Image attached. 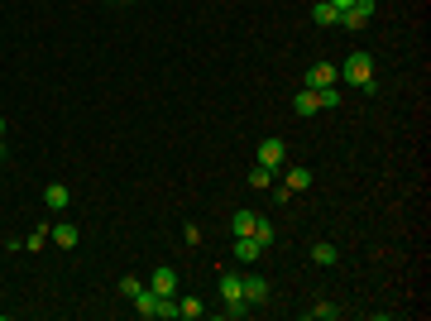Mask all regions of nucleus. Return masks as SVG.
I'll return each mask as SVG.
<instances>
[{
    "label": "nucleus",
    "instance_id": "obj_1",
    "mask_svg": "<svg viewBox=\"0 0 431 321\" xmlns=\"http://www.w3.org/2000/svg\"><path fill=\"white\" fill-rule=\"evenodd\" d=\"M220 302H225V317L240 321L244 312H249V302H244V283L240 273H220Z\"/></svg>",
    "mask_w": 431,
    "mask_h": 321
},
{
    "label": "nucleus",
    "instance_id": "obj_22",
    "mask_svg": "<svg viewBox=\"0 0 431 321\" xmlns=\"http://www.w3.org/2000/svg\"><path fill=\"white\" fill-rule=\"evenodd\" d=\"M317 96H321V110H336V106H340V91H336V86H321Z\"/></svg>",
    "mask_w": 431,
    "mask_h": 321
},
{
    "label": "nucleus",
    "instance_id": "obj_23",
    "mask_svg": "<svg viewBox=\"0 0 431 321\" xmlns=\"http://www.w3.org/2000/svg\"><path fill=\"white\" fill-rule=\"evenodd\" d=\"M331 5H336V10H350V5H354V0H331Z\"/></svg>",
    "mask_w": 431,
    "mask_h": 321
},
{
    "label": "nucleus",
    "instance_id": "obj_25",
    "mask_svg": "<svg viewBox=\"0 0 431 321\" xmlns=\"http://www.w3.org/2000/svg\"><path fill=\"white\" fill-rule=\"evenodd\" d=\"M120 5H135V0H120Z\"/></svg>",
    "mask_w": 431,
    "mask_h": 321
},
{
    "label": "nucleus",
    "instance_id": "obj_14",
    "mask_svg": "<svg viewBox=\"0 0 431 321\" xmlns=\"http://www.w3.org/2000/svg\"><path fill=\"white\" fill-rule=\"evenodd\" d=\"M254 240L264 244V249H273V240H278V225H273L269 216H259V221H254Z\"/></svg>",
    "mask_w": 431,
    "mask_h": 321
},
{
    "label": "nucleus",
    "instance_id": "obj_15",
    "mask_svg": "<svg viewBox=\"0 0 431 321\" xmlns=\"http://www.w3.org/2000/svg\"><path fill=\"white\" fill-rule=\"evenodd\" d=\"M336 259H340V249H336V244H331V240H321V244H312V264H321V268H331V264H336Z\"/></svg>",
    "mask_w": 431,
    "mask_h": 321
},
{
    "label": "nucleus",
    "instance_id": "obj_3",
    "mask_svg": "<svg viewBox=\"0 0 431 321\" xmlns=\"http://www.w3.org/2000/svg\"><path fill=\"white\" fill-rule=\"evenodd\" d=\"M254 159L264 163V168H273V173H278V168H283V163H288V144H283V139H278V134H269V139H264V144H259V149H254Z\"/></svg>",
    "mask_w": 431,
    "mask_h": 321
},
{
    "label": "nucleus",
    "instance_id": "obj_2",
    "mask_svg": "<svg viewBox=\"0 0 431 321\" xmlns=\"http://www.w3.org/2000/svg\"><path fill=\"white\" fill-rule=\"evenodd\" d=\"M340 77L350 81V86L374 81V53H350V58H345V67H340Z\"/></svg>",
    "mask_w": 431,
    "mask_h": 321
},
{
    "label": "nucleus",
    "instance_id": "obj_24",
    "mask_svg": "<svg viewBox=\"0 0 431 321\" xmlns=\"http://www.w3.org/2000/svg\"><path fill=\"white\" fill-rule=\"evenodd\" d=\"M0 139H5V115H0Z\"/></svg>",
    "mask_w": 431,
    "mask_h": 321
},
{
    "label": "nucleus",
    "instance_id": "obj_11",
    "mask_svg": "<svg viewBox=\"0 0 431 321\" xmlns=\"http://www.w3.org/2000/svg\"><path fill=\"white\" fill-rule=\"evenodd\" d=\"M149 288H154V293H168V297H178V268H154Z\"/></svg>",
    "mask_w": 431,
    "mask_h": 321
},
{
    "label": "nucleus",
    "instance_id": "obj_10",
    "mask_svg": "<svg viewBox=\"0 0 431 321\" xmlns=\"http://www.w3.org/2000/svg\"><path fill=\"white\" fill-rule=\"evenodd\" d=\"M283 188L293 192V197H297V192H307V188H312V168H307V163L288 168V173H283Z\"/></svg>",
    "mask_w": 431,
    "mask_h": 321
},
{
    "label": "nucleus",
    "instance_id": "obj_5",
    "mask_svg": "<svg viewBox=\"0 0 431 321\" xmlns=\"http://www.w3.org/2000/svg\"><path fill=\"white\" fill-rule=\"evenodd\" d=\"M336 81H340V67H336V63H312V67H307V86H312V91L336 86Z\"/></svg>",
    "mask_w": 431,
    "mask_h": 321
},
{
    "label": "nucleus",
    "instance_id": "obj_9",
    "mask_svg": "<svg viewBox=\"0 0 431 321\" xmlns=\"http://www.w3.org/2000/svg\"><path fill=\"white\" fill-rule=\"evenodd\" d=\"M312 25L317 29H336L340 25V10H336L331 0H317V5H312Z\"/></svg>",
    "mask_w": 431,
    "mask_h": 321
},
{
    "label": "nucleus",
    "instance_id": "obj_13",
    "mask_svg": "<svg viewBox=\"0 0 431 321\" xmlns=\"http://www.w3.org/2000/svg\"><path fill=\"white\" fill-rule=\"evenodd\" d=\"M44 202H48L53 211H67V202H72V192L62 188V183H48V188H44Z\"/></svg>",
    "mask_w": 431,
    "mask_h": 321
},
{
    "label": "nucleus",
    "instance_id": "obj_19",
    "mask_svg": "<svg viewBox=\"0 0 431 321\" xmlns=\"http://www.w3.org/2000/svg\"><path fill=\"white\" fill-rule=\"evenodd\" d=\"M312 317H317V321H336V317H340V307H336V302H317Z\"/></svg>",
    "mask_w": 431,
    "mask_h": 321
},
{
    "label": "nucleus",
    "instance_id": "obj_8",
    "mask_svg": "<svg viewBox=\"0 0 431 321\" xmlns=\"http://www.w3.org/2000/svg\"><path fill=\"white\" fill-rule=\"evenodd\" d=\"M48 240H53L58 249H77V225H72V221H58V225H48Z\"/></svg>",
    "mask_w": 431,
    "mask_h": 321
},
{
    "label": "nucleus",
    "instance_id": "obj_21",
    "mask_svg": "<svg viewBox=\"0 0 431 321\" xmlns=\"http://www.w3.org/2000/svg\"><path fill=\"white\" fill-rule=\"evenodd\" d=\"M139 288H144V278H135V273H125V278H120V297H135Z\"/></svg>",
    "mask_w": 431,
    "mask_h": 321
},
{
    "label": "nucleus",
    "instance_id": "obj_16",
    "mask_svg": "<svg viewBox=\"0 0 431 321\" xmlns=\"http://www.w3.org/2000/svg\"><path fill=\"white\" fill-rule=\"evenodd\" d=\"M254 221H259V211H235L230 216V235H254Z\"/></svg>",
    "mask_w": 431,
    "mask_h": 321
},
{
    "label": "nucleus",
    "instance_id": "obj_4",
    "mask_svg": "<svg viewBox=\"0 0 431 321\" xmlns=\"http://www.w3.org/2000/svg\"><path fill=\"white\" fill-rule=\"evenodd\" d=\"M374 10H378L374 0H354L350 10H340V25H345V29H350V34H354V29H364V25H369V20H374Z\"/></svg>",
    "mask_w": 431,
    "mask_h": 321
},
{
    "label": "nucleus",
    "instance_id": "obj_12",
    "mask_svg": "<svg viewBox=\"0 0 431 321\" xmlns=\"http://www.w3.org/2000/svg\"><path fill=\"white\" fill-rule=\"evenodd\" d=\"M293 110L297 115H317V110H321V96H317L312 86H302V91L293 96Z\"/></svg>",
    "mask_w": 431,
    "mask_h": 321
},
{
    "label": "nucleus",
    "instance_id": "obj_7",
    "mask_svg": "<svg viewBox=\"0 0 431 321\" xmlns=\"http://www.w3.org/2000/svg\"><path fill=\"white\" fill-rule=\"evenodd\" d=\"M235 259H240V264H259V259H264V244L254 240V235H235Z\"/></svg>",
    "mask_w": 431,
    "mask_h": 321
},
{
    "label": "nucleus",
    "instance_id": "obj_18",
    "mask_svg": "<svg viewBox=\"0 0 431 321\" xmlns=\"http://www.w3.org/2000/svg\"><path fill=\"white\" fill-rule=\"evenodd\" d=\"M249 188H254V192H264V188H273V168H264V163H259V168H254V173H249Z\"/></svg>",
    "mask_w": 431,
    "mask_h": 321
},
{
    "label": "nucleus",
    "instance_id": "obj_20",
    "mask_svg": "<svg viewBox=\"0 0 431 321\" xmlns=\"http://www.w3.org/2000/svg\"><path fill=\"white\" fill-rule=\"evenodd\" d=\"M44 244H48V230H34V235H25V240H20V249H34V254H39Z\"/></svg>",
    "mask_w": 431,
    "mask_h": 321
},
{
    "label": "nucleus",
    "instance_id": "obj_17",
    "mask_svg": "<svg viewBox=\"0 0 431 321\" xmlns=\"http://www.w3.org/2000/svg\"><path fill=\"white\" fill-rule=\"evenodd\" d=\"M201 312H206V307H201V297H178V317H183V321H197Z\"/></svg>",
    "mask_w": 431,
    "mask_h": 321
},
{
    "label": "nucleus",
    "instance_id": "obj_6",
    "mask_svg": "<svg viewBox=\"0 0 431 321\" xmlns=\"http://www.w3.org/2000/svg\"><path fill=\"white\" fill-rule=\"evenodd\" d=\"M244 302L249 307H259V302H269V278H259V273H244Z\"/></svg>",
    "mask_w": 431,
    "mask_h": 321
}]
</instances>
